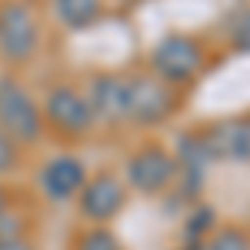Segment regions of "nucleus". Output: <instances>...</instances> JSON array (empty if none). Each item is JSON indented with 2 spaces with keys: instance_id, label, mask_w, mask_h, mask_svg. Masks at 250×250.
Listing matches in <instances>:
<instances>
[{
  "instance_id": "obj_13",
  "label": "nucleus",
  "mask_w": 250,
  "mask_h": 250,
  "mask_svg": "<svg viewBox=\"0 0 250 250\" xmlns=\"http://www.w3.org/2000/svg\"><path fill=\"white\" fill-rule=\"evenodd\" d=\"M77 250H120V244H117V237L110 230L97 227V230H87L83 237H80Z\"/></svg>"
},
{
  "instance_id": "obj_16",
  "label": "nucleus",
  "mask_w": 250,
  "mask_h": 250,
  "mask_svg": "<svg viewBox=\"0 0 250 250\" xmlns=\"http://www.w3.org/2000/svg\"><path fill=\"white\" fill-rule=\"evenodd\" d=\"M3 210H7V193L0 190V213H3Z\"/></svg>"
},
{
  "instance_id": "obj_2",
  "label": "nucleus",
  "mask_w": 250,
  "mask_h": 250,
  "mask_svg": "<svg viewBox=\"0 0 250 250\" xmlns=\"http://www.w3.org/2000/svg\"><path fill=\"white\" fill-rule=\"evenodd\" d=\"M204 54L190 37H167L154 50V70L167 83H187L200 74Z\"/></svg>"
},
{
  "instance_id": "obj_7",
  "label": "nucleus",
  "mask_w": 250,
  "mask_h": 250,
  "mask_svg": "<svg viewBox=\"0 0 250 250\" xmlns=\"http://www.w3.org/2000/svg\"><path fill=\"white\" fill-rule=\"evenodd\" d=\"M124 200H127V193L117 177H97V180H87L80 190V210H83V217L104 224L124 210Z\"/></svg>"
},
{
  "instance_id": "obj_5",
  "label": "nucleus",
  "mask_w": 250,
  "mask_h": 250,
  "mask_svg": "<svg viewBox=\"0 0 250 250\" xmlns=\"http://www.w3.org/2000/svg\"><path fill=\"white\" fill-rule=\"evenodd\" d=\"M173 170H177V164H173L170 154H164L160 147H147V150H140V154L130 157V164H127V180H130V187L140 190V193H160V190L170 187Z\"/></svg>"
},
{
  "instance_id": "obj_11",
  "label": "nucleus",
  "mask_w": 250,
  "mask_h": 250,
  "mask_svg": "<svg viewBox=\"0 0 250 250\" xmlns=\"http://www.w3.org/2000/svg\"><path fill=\"white\" fill-rule=\"evenodd\" d=\"M57 7H60V17H63L67 27H87L100 14L97 0H57Z\"/></svg>"
},
{
  "instance_id": "obj_14",
  "label": "nucleus",
  "mask_w": 250,
  "mask_h": 250,
  "mask_svg": "<svg viewBox=\"0 0 250 250\" xmlns=\"http://www.w3.org/2000/svg\"><path fill=\"white\" fill-rule=\"evenodd\" d=\"M14 164H17V144L0 130V173L14 170Z\"/></svg>"
},
{
  "instance_id": "obj_3",
  "label": "nucleus",
  "mask_w": 250,
  "mask_h": 250,
  "mask_svg": "<svg viewBox=\"0 0 250 250\" xmlns=\"http://www.w3.org/2000/svg\"><path fill=\"white\" fill-rule=\"evenodd\" d=\"M0 50L7 60H27L37 50V20L23 3L0 7Z\"/></svg>"
},
{
  "instance_id": "obj_12",
  "label": "nucleus",
  "mask_w": 250,
  "mask_h": 250,
  "mask_svg": "<svg viewBox=\"0 0 250 250\" xmlns=\"http://www.w3.org/2000/svg\"><path fill=\"white\" fill-rule=\"evenodd\" d=\"M204 250H250V240H247V233H244V230L233 227V230H220Z\"/></svg>"
},
{
  "instance_id": "obj_8",
  "label": "nucleus",
  "mask_w": 250,
  "mask_h": 250,
  "mask_svg": "<svg viewBox=\"0 0 250 250\" xmlns=\"http://www.w3.org/2000/svg\"><path fill=\"white\" fill-rule=\"evenodd\" d=\"M83 184H87V173L77 157H54L40 170V190L50 200H70L83 190Z\"/></svg>"
},
{
  "instance_id": "obj_1",
  "label": "nucleus",
  "mask_w": 250,
  "mask_h": 250,
  "mask_svg": "<svg viewBox=\"0 0 250 250\" xmlns=\"http://www.w3.org/2000/svg\"><path fill=\"white\" fill-rule=\"evenodd\" d=\"M0 130L10 140H23V144H34L43 134L37 104L14 80H0Z\"/></svg>"
},
{
  "instance_id": "obj_6",
  "label": "nucleus",
  "mask_w": 250,
  "mask_h": 250,
  "mask_svg": "<svg viewBox=\"0 0 250 250\" xmlns=\"http://www.w3.org/2000/svg\"><path fill=\"white\" fill-rule=\"evenodd\" d=\"M43 110L50 117V124L63 130V134H87L90 124H94V114H90V104L87 97H80L77 90L70 87H54L47 94V104Z\"/></svg>"
},
{
  "instance_id": "obj_9",
  "label": "nucleus",
  "mask_w": 250,
  "mask_h": 250,
  "mask_svg": "<svg viewBox=\"0 0 250 250\" xmlns=\"http://www.w3.org/2000/svg\"><path fill=\"white\" fill-rule=\"evenodd\" d=\"M90 114L107 124H117L127 117V80L120 77H97L90 83Z\"/></svg>"
},
{
  "instance_id": "obj_15",
  "label": "nucleus",
  "mask_w": 250,
  "mask_h": 250,
  "mask_svg": "<svg viewBox=\"0 0 250 250\" xmlns=\"http://www.w3.org/2000/svg\"><path fill=\"white\" fill-rule=\"evenodd\" d=\"M0 250H30V247L20 244V240H14V244H0Z\"/></svg>"
},
{
  "instance_id": "obj_4",
  "label": "nucleus",
  "mask_w": 250,
  "mask_h": 250,
  "mask_svg": "<svg viewBox=\"0 0 250 250\" xmlns=\"http://www.w3.org/2000/svg\"><path fill=\"white\" fill-rule=\"evenodd\" d=\"M173 110V94L164 80L137 77L127 80V117L137 124H160Z\"/></svg>"
},
{
  "instance_id": "obj_10",
  "label": "nucleus",
  "mask_w": 250,
  "mask_h": 250,
  "mask_svg": "<svg viewBox=\"0 0 250 250\" xmlns=\"http://www.w3.org/2000/svg\"><path fill=\"white\" fill-rule=\"evenodd\" d=\"M204 147L217 157L250 160V124H220L204 137Z\"/></svg>"
}]
</instances>
